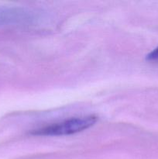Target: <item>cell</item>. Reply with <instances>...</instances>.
Returning a JSON list of instances; mask_svg holds the SVG:
<instances>
[{"instance_id": "1", "label": "cell", "mask_w": 158, "mask_h": 159, "mask_svg": "<svg viewBox=\"0 0 158 159\" xmlns=\"http://www.w3.org/2000/svg\"><path fill=\"white\" fill-rule=\"evenodd\" d=\"M98 118L95 116L76 117L52 124L33 132V134L40 136H62L83 131L94 125Z\"/></svg>"}, {"instance_id": "2", "label": "cell", "mask_w": 158, "mask_h": 159, "mask_svg": "<svg viewBox=\"0 0 158 159\" xmlns=\"http://www.w3.org/2000/svg\"><path fill=\"white\" fill-rule=\"evenodd\" d=\"M147 59L149 61H158V47L147 56Z\"/></svg>"}]
</instances>
